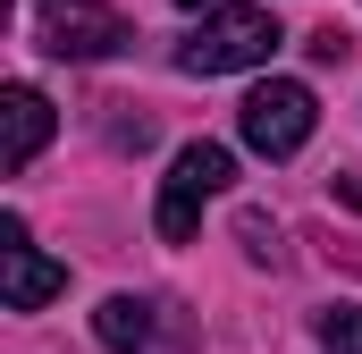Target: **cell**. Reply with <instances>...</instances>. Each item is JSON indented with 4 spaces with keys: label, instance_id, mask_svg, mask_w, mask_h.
Listing matches in <instances>:
<instances>
[{
    "label": "cell",
    "instance_id": "1",
    "mask_svg": "<svg viewBox=\"0 0 362 354\" xmlns=\"http://www.w3.org/2000/svg\"><path fill=\"white\" fill-rule=\"evenodd\" d=\"M278 42V17L270 8H253V0H219V8H202V25L177 42V68L185 76H236V68H262Z\"/></svg>",
    "mask_w": 362,
    "mask_h": 354
},
{
    "label": "cell",
    "instance_id": "2",
    "mask_svg": "<svg viewBox=\"0 0 362 354\" xmlns=\"http://www.w3.org/2000/svg\"><path fill=\"white\" fill-rule=\"evenodd\" d=\"M228 177H236L228 144H185L177 161H169V177H160V202H152L160 245H185V236L202 228V202H211V194H228Z\"/></svg>",
    "mask_w": 362,
    "mask_h": 354
},
{
    "label": "cell",
    "instance_id": "3",
    "mask_svg": "<svg viewBox=\"0 0 362 354\" xmlns=\"http://www.w3.org/2000/svg\"><path fill=\"white\" fill-rule=\"evenodd\" d=\"M312 118H320V101H312V85H295V76L253 85L245 110H236V127H245V144H253L262 161H295V152L312 144Z\"/></svg>",
    "mask_w": 362,
    "mask_h": 354
},
{
    "label": "cell",
    "instance_id": "4",
    "mask_svg": "<svg viewBox=\"0 0 362 354\" xmlns=\"http://www.w3.org/2000/svg\"><path fill=\"white\" fill-rule=\"evenodd\" d=\"M59 287H68V270L51 262V253H34L25 219L8 211V219H0V304H8V312H42Z\"/></svg>",
    "mask_w": 362,
    "mask_h": 354
},
{
    "label": "cell",
    "instance_id": "5",
    "mask_svg": "<svg viewBox=\"0 0 362 354\" xmlns=\"http://www.w3.org/2000/svg\"><path fill=\"white\" fill-rule=\"evenodd\" d=\"M118 42H127V25H118L110 8H85V0H59L51 25H42V51H51V59H110Z\"/></svg>",
    "mask_w": 362,
    "mask_h": 354
},
{
    "label": "cell",
    "instance_id": "6",
    "mask_svg": "<svg viewBox=\"0 0 362 354\" xmlns=\"http://www.w3.org/2000/svg\"><path fill=\"white\" fill-rule=\"evenodd\" d=\"M51 127H59V118H51L42 93H34V85H8V93H0V169H25V161L51 144Z\"/></svg>",
    "mask_w": 362,
    "mask_h": 354
},
{
    "label": "cell",
    "instance_id": "7",
    "mask_svg": "<svg viewBox=\"0 0 362 354\" xmlns=\"http://www.w3.org/2000/svg\"><path fill=\"white\" fill-rule=\"evenodd\" d=\"M152 312H160L152 295H110V304L93 312V338H101L110 354H144L152 346Z\"/></svg>",
    "mask_w": 362,
    "mask_h": 354
},
{
    "label": "cell",
    "instance_id": "8",
    "mask_svg": "<svg viewBox=\"0 0 362 354\" xmlns=\"http://www.w3.org/2000/svg\"><path fill=\"white\" fill-rule=\"evenodd\" d=\"M320 346L329 354H362V304H337V312L320 321Z\"/></svg>",
    "mask_w": 362,
    "mask_h": 354
},
{
    "label": "cell",
    "instance_id": "9",
    "mask_svg": "<svg viewBox=\"0 0 362 354\" xmlns=\"http://www.w3.org/2000/svg\"><path fill=\"white\" fill-rule=\"evenodd\" d=\"M337 202H354V211H362V169H354V177H337Z\"/></svg>",
    "mask_w": 362,
    "mask_h": 354
},
{
    "label": "cell",
    "instance_id": "10",
    "mask_svg": "<svg viewBox=\"0 0 362 354\" xmlns=\"http://www.w3.org/2000/svg\"><path fill=\"white\" fill-rule=\"evenodd\" d=\"M177 8H219V0H177Z\"/></svg>",
    "mask_w": 362,
    "mask_h": 354
}]
</instances>
